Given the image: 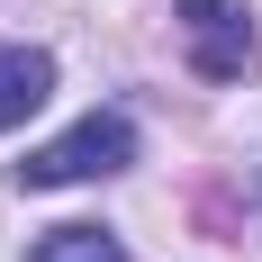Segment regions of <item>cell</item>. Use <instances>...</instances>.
Here are the masks:
<instances>
[{
    "label": "cell",
    "mask_w": 262,
    "mask_h": 262,
    "mask_svg": "<svg viewBox=\"0 0 262 262\" xmlns=\"http://www.w3.org/2000/svg\"><path fill=\"white\" fill-rule=\"evenodd\" d=\"M136 163V127L118 118V108H91L81 127H63L54 145H36V154L18 163L27 190H63V181H108V172H127Z\"/></svg>",
    "instance_id": "6da1fadb"
},
{
    "label": "cell",
    "mask_w": 262,
    "mask_h": 262,
    "mask_svg": "<svg viewBox=\"0 0 262 262\" xmlns=\"http://www.w3.org/2000/svg\"><path fill=\"white\" fill-rule=\"evenodd\" d=\"M181 36H190V63L208 81L253 73V18H244L235 0H181Z\"/></svg>",
    "instance_id": "7a4b0ae2"
},
{
    "label": "cell",
    "mask_w": 262,
    "mask_h": 262,
    "mask_svg": "<svg viewBox=\"0 0 262 262\" xmlns=\"http://www.w3.org/2000/svg\"><path fill=\"white\" fill-rule=\"evenodd\" d=\"M27 262H127V244L108 235V226H54V235H36Z\"/></svg>",
    "instance_id": "277c9868"
},
{
    "label": "cell",
    "mask_w": 262,
    "mask_h": 262,
    "mask_svg": "<svg viewBox=\"0 0 262 262\" xmlns=\"http://www.w3.org/2000/svg\"><path fill=\"white\" fill-rule=\"evenodd\" d=\"M54 91V54L46 46H0V127H27Z\"/></svg>",
    "instance_id": "3957f363"
}]
</instances>
